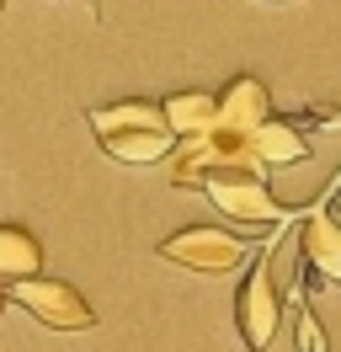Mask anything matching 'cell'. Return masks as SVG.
<instances>
[{"mask_svg": "<svg viewBox=\"0 0 341 352\" xmlns=\"http://www.w3.org/2000/svg\"><path fill=\"white\" fill-rule=\"evenodd\" d=\"M85 123L96 133V144H102L112 160H123V166H155V160L176 155V133L166 129L160 102H144V96L107 102V107L85 112Z\"/></svg>", "mask_w": 341, "mask_h": 352, "instance_id": "1", "label": "cell"}, {"mask_svg": "<svg viewBox=\"0 0 341 352\" xmlns=\"http://www.w3.org/2000/svg\"><path fill=\"white\" fill-rule=\"evenodd\" d=\"M203 198L234 224H251V230H277V224L288 219V208L277 203V192L267 187V171L261 166H234V171H213L203 176V187H197Z\"/></svg>", "mask_w": 341, "mask_h": 352, "instance_id": "2", "label": "cell"}, {"mask_svg": "<svg viewBox=\"0 0 341 352\" xmlns=\"http://www.w3.org/2000/svg\"><path fill=\"white\" fill-rule=\"evenodd\" d=\"M272 245L277 235H267L261 256L251 262L245 283L234 294V326H240L245 352H267L277 342V326H283V288H277V272H272Z\"/></svg>", "mask_w": 341, "mask_h": 352, "instance_id": "3", "label": "cell"}, {"mask_svg": "<svg viewBox=\"0 0 341 352\" xmlns=\"http://www.w3.org/2000/svg\"><path fill=\"white\" fill-rule=\"evenodd\" d=\"M155 251H160V262L203 272V278H224V272L251 262V241L234 235V230H219V224H187V230L166 235Z\"/></svg>", "mask_w": 341, "mask_h": 352, "instance_id": "4", "label": "cell"}, {"mask_svg": "<svg viewBox=\"0 0 341 352\" xmlns=\"http://www.w3.org/2000/svg\"><path fill=\"white\" fill-rule=\"evenodd\" d=\"M6 299H16L32 320H43L48 331H91L96 326V309L75 283L64 278H21V283H6Z\"/></svg>", "mask_w": 341, "mask_h": 352, "instance_id": "5", "label": "cell"}, {"mask_svg": "<svg viewBox=\"0 0 341 352\" xmlns=\"http://www.w3.org/2000/svg\"><path fill=\"white\" fill-rule=\"evenodd\" d=\"M298 256L315 288H341V219L325 203H315L298 219Z\"/></svg>", "mask_w": 341, "mask_h": 352, "instance_id": "6", "label": "cell"}, {"mask_svg": "<svg viewBox=\"0 0 341 352\" xmlns=\"http://www.w3.org/2000/svg\"><path fill=\"white\" fill-rule=\"evenodd\" d=\"M213 102H219V123L213 129H230V133H256L272 118V91L261 86L256 75H234Z\"/></svg>", "mask_w": 341, "mask_h": 352, "instance_id": "7", "label": "cell"}, {"mask_svg": "<svg viewBox=\"0 0 341 352\" xmlns=\"http://www.w3.org/2000/svg\"><path fill=\"white\" fill-rule=\"evenodd\" d=\"M251 150L256 160H261V171L267 166H298V160H309V139H304V129H298L294 118H267L261 129L251 133Z\"/></svg>", "mask_w": 341, "mask_h": 352, "instance_id": "8", "label": "cell"}, {"mask_svg": "<svg viewBox=\"0 0 341 352\" xmlns=\"http://www.w3.org/2000/svg\"><path fill=\"white\" fill-rule=\"evenodd\" d=\"M160 112H166V129L176 133V144H187V139H197V133H208L219 123L213 91H170L160 102Z\"/></svg>", "mask_w": 341, "mask_h": 352, "instance_id": "9", "label": "cell"}, {"mask_svg": "<svg viewBox=\"0 0 341 352\" xmlns=\"http://www.w3.org/2000/svg\"><path fill=\"white\" fill-rule=\"evenodd\" d=\"M43 272V245L32 230L21 224H0V288L21 283V278H38Z\"/></svg>", "mask_w": 341, "mask_h": 352, "instance_id": "10", "label": "cell"}, {"mask_svg": "<svg viewBox=\"0 0 341 352\" xmlns=\"http://www.w3.org/2000/svg\"><path fill=\"white\" fill-rule=\"evenodd\" d=\"M294 336H298V352H331V347H325V331H320V320H315V309H309V299H304V294H298Z\"/></svg>", "mask_w": 341, "mask_h": 352, "instance_id": "11", "label": "cell"}, {"mask_svg": "<svg viewBox=\"0 0 341 352\" xmlns=\"http://www.w3.org/2000/svg\"><path fill=\"white\" fill-rule=\"evenodd\" d=\"M0 309H6V288H0Z\"/></svg>", "mask_w": 341, "mask_h": 352, "instance_id": "12", "label": "cell"}, {"mask_svg": "<svg viewBox=\"0 0 341 352\" xmlns=\"http://www.w3.org/2000/svg\"><path fill=\"white\" fill-rule=\"evenodd\" d=\"M85 6H91V11H96V0H85Z\"/></svg>", "mask_w": 341, "mask_h": 352, "instance_id": "13", "label": "cell"}, {"mask_svg": "<svg viewBox=\"0 0 341 352\" xmlns=\"http://www.w3.org/2000/svg\"><path fill=\"white\" fill-rule=\"evenodd\" d=\"M0 11H6V0H0Z\"/></svg>", "mask_w": 341, "mask_h": 352, "instance_id": "14", "label": "cell"}, {"mask_svg": "<svg viewBox=\"0 0 341 352\" xmlns=\"http://www.w3.org/2000/svg\"><path fill=\"white\" fill-rule=\"evenodd\" d=\"M336 219H341V208H336Z\"/></svg>", "mask_w": 341, "mask_h": 352, "instance_id": "15", "label": "cell"}]
</instances>
